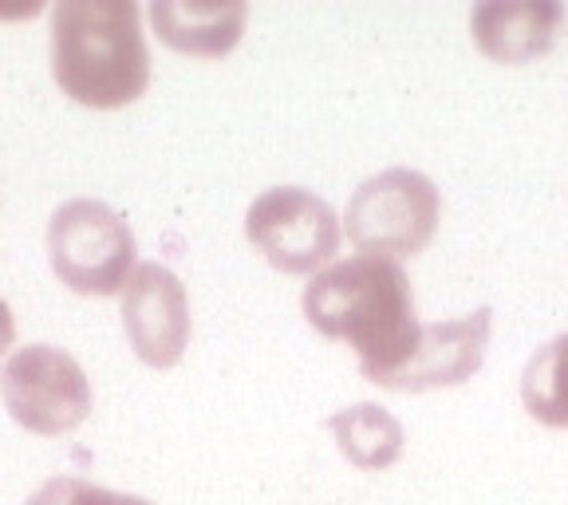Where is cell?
I'll return each instance as SVG.
<instances>
[{
    "label": "cell",
    "mask_w": 568,
    "mask_h": 505,
    "mask_svg": "<svg viewBox=\"0 0 568 505\" xmlns=\"http://www.w3.org/2000/svg\"><path fill=\"white\" fill-rule=\"evenodd\" d=\"M304 316L320 336L355 347L364 380L379 387L407 364L423 336L407 269L375 253L320 269L304 289Z\"/></svg>",
    "instance_id": "6da1fadb"
},
{
    "label": "cell",
    "mask_w": 568,
    "mask_h": 505,
    "mask_svg": "<svg viewBox=\"0 0 568 505\" xmlns=\"http://www.w3.org/2000/svg\"><path fill=\"white\" fill-rule=\"evenodd\" d=\"M52 75L63 95L95 111L134 103L151 83L139 4L60 0L52 9Z\"/></svg>",
    "instance_id": "7a4b0ae2"
},
{
    "label": "cell",
    "mask_w": 568,
    "mask_h": 505,
    "mask_svg": "<svg viewBox=\"0 0 568 505\" xmlns=\"http://www.w3.org/2000/svg\"><path fill=\"white\" fill-rule=\"evenodd\" d=\"M134 233L99 198H71L48 222V261L60 284L80 296H115L134 265Z\"/></svg>",
    "instance_id": "3957f363"
},
{
    "label": "cell",
    "mask_w": 568,
    "mask_h": 505,
    "mask_svg": "<svg viewBox=\"0 0 568 505\" xmlns=\"http://www.w3.org/2000/svg\"><path fill=\"white\" fill-rule=\"evenodd\" d=\"M443 198L426 174L390 166L367 178L347 202L344 225L355 249L375 257H415L438 230Z\"/></svg>",
    "instance_id": "277c9868"
},
{
    "label": "cell",
    "mask_w": 568,
    "mask_h": 505,
    "mask_svg": "<svg viewBox=\"0 0 568 505\" xmlns=\"http://www.w3.org/2000/svg\"><path fill=\"white\" fill-rule=\"evenodd\" d=\"M4 407L24 431L60 438L91 415V383L63 347L28 344L12 355L0 375Z\"/></svg>",
    "instance_id": "5b68a950"
},
{
    "label": "cell",
    "mask_w": 568,
    "mask_h": 505,
    "mask_svg": "<svg viewBox=\"0 0 568 505\" xmlns=\"http://www.w3.org/2000/svg\"><path fill=\"white\" fill-rule=\"evenodd\" d=\"M245 238L281 273H320L339 249V218L304 186H273L248 205Z\"/></svg>",
    "instance_id": "8992f818"
},
{
    "label": "cell",
    "mask_w": 568,
    "mask_h": 505,
    "mask_svg": "<svg viewBox=\"0 0 568 505\" xmlns=\"http://www.w3.org/2000/svg\"><path fill=\"white\" fill-rule=\"evenodd\" d=\"M123 329L146 367H174L190 347V296L166 265L146 261L123 289Z\"/></svg>",
    "instance_id": "52a82bcc"
},
{
    "label": "cell",
    "mask_w": 568,
    "mask_h": 505,
    "mask_svg": "<svg viewBox=\"0 0 568 505\" xmlns=\"http://www.w3.org/2000/svg\"><path fill=\"white\" fill-rule=\"evenodd\" d=\"M489 316H494L489 309H478L462 320H446V324H423V336H418L410 360L383 387L426 391L466 383L486 360L489 324H494Z\"/></svg>",
    "instance_id": "ba28073f"
},
{
    "label": "cell",
    "mask_w": 568,
    "mask_h": 505,
    "mask_svg": "<svg viewBox=\"0 0 568 505\" xmlns=\"http://www.w3.org/2000/svg\"><path fill=\"white\" fill-rule=\"evenodd\" d=\"M565 4L557 0H486L470 12L478 48L497 63H529L557 44Z\"/></svg>",
    "instance_id": "9c48e42d"
},
{
    "label": "cell",
    "mask_w": 568,
    "mask_h": 505,
    "mask_svg": "<svg viewBox=\"0 0 568 505\" xmlns=\"http://www.w3.org/2000/svg\"><path fill=\"white\" fill-rule=\"evenodd\" d=\"M248 9L241 0L233 4H174V0H154L151 20L162 44L186 55H225L237 48L245 32Z\"/></svg>",
    "instance_id": "30bf717a"
},
{
    "label": "cell",
    "mask_w": 568,
    "mask_h": 505,
    "mask_svg": "<svg viewBox=\"0 0 568 505\" xmlns=\"http://www.w3.org/2000/svg\"><path fill=\"white\" fill-rule=\"evenodd\" d=\"M328 426L339 443V454L352 466H359V471H383V466H390L403 454V443H407L399 418L390 415V411L375 407V403H355L347 411H336L328 418Z\"/></svg>",
    "instance_id": "8fae6325"
},
{
    "label": "cell",
    "mask_w": 568,
    "mask_h": 505,
    "mask_svg": "<svg viewBox=\"0 0 568 505\" xmlns=\"http://www.w3.org/2000/svg\"><path fill=\"white\" fill-rule=\"evenodd\" d=\"M521 403L537 423L568 426V332L529 355L521 375Z\"/></svg>",
    "instance_id": "7c38bea8"
},
{
    "label": "cell",
    "mask_w": 568,
    "mask_h": 505,
    "mask_svg": "<svg viewBox=\"0 0 568 505\" xmlns=\"http://www.w3.org/2000/svg\"><path fill=\"white\" fill-rule=\"evenodd\" d=\"M12 340H17V320H12L9 304L0 301V360H4V352L12 347Z\"/></svg>",
    "instance_id": "4fadbf2b"
},
{
    "label": "cell",
    "mask_w": 568,
    "mask_h": 505,
    "mask_svg": "<svg viewBox=\"0 0 568 505\" xmlns=\"http://www.w3.org/2000/svg\"><path fill=\"white\" fill-rule=\"evenodd\" d=\"M111 505H151V502H146V497H134V494H115Z\"/></svg>",
    "instance_id": "5bb4252c"
}]
</instances>
